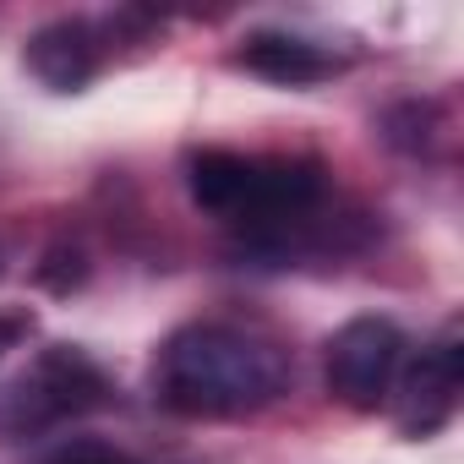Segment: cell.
Here are the masks:
<instances>
[{
    "label": "cell",
    "mask_w": 464,
    "mask_h": 464,
    "mask_svg": "<svg viewBox=\"0 0 464 464\" xmlns=\"http://www.w3.org/2000/svg\"><path fill=\"white\" fill-rule=\"evenodd\" d=\"M285 393V355L241 328L191 323L159 350V399L175 415H252Z\"/></svg>",
    "instance_id": "cell-1"
},
{
    "label": "cell",
    "mask_w": 464,
    "mask_h": 464,
    "mask_svg": "<svg viewBox=\"0 0 464 464\" xmlns=\"http://www.w3.org/2000/svg\"><path fill=\"white\" fill-rule=\"evenodd\" d=\"M55 464H137V459H126L115 448H99V442H77V448L55 453Z\"/></svg>",
    "instance_id": "cell-8"
},
{
    "label": "cell",
    "mask_w": 464,
    "mask_h": 464,
    "mask_svg": "<svg viewBox=\"0 0 464 464\" xmlns=\"http://www.w3.org/2000/svg\"><path fill=\"white\" fill-rule=\"evenodd\" d=\"M404 361V339L388 317H355L328 339V393L350 410H377Z\"/></svg>",
    "instance_id": "cell-3"
},
{
    "label": "cell",
    "mask_w": 464,
    "mask_h": 464,
    "mask_svg": "<svg viewBox=\"0 0 464 464\" xmlns=\"http://www.w3.org/2000/svg\"><path fill=\"white\" fill-rule=\"evenodd\" d=\"M28 66L50 88L72 93V88H82L99 72V44H93V34L82 23H50V28H39L28 39Z\"/></svg>",
    "instance_id": "cell-5"
},
{
    "label": "cell",
    "mask_w": 464,
    "mask_h": 464,
    "mask_svg": "<svg viewBox=\"0 0 464 464\" xmlns=\"http://www.w3.org/2000/svg\"><path fill=\"white\" fill-rule=\"evenodd\" d=\"M99 399H104L99 366L82 350L55 344L50 355H39V366L28 377H17L12 388H0V431H34V426L66 420L77 410H93Z\"/></svg>",
    "instance_id": "cell-2"
},
{
    "label": "cell",
    "mask_w": 464,
    "mask_h": 464,
    "mask_svg": "<svg viewBox=\"0 0 464 464\" xmlns=\"http://www.w3.org/2000/svg\"><path fill=\"white\" fill-rule=\"evenodd\" d=\"M6 344H12V328H6V323H0V350H6Z\"/></svg>",
    "instance_id": "cell-9"
},
{
    "label": "cell",
    "mask_w": 464,
    "mask_h": 464,
    "mask_svg": "<svg viewBox=\"0 0 464 464\" xmlns=\"http://www.w3.org/2000/svg\"><path fill=\"white\" fill-rule=\"evenodd\" d=\"M241 66H246V72H257V77H268V82H290V88L317 82V77H328V72H334V61H328L317 44L290 39V34H257V39H246Z\"/></svg>",
    "instance_id": "cell-6"
},
{
    "label": "cell",
    "mask_w": 464,
    "mask_h": 464,
    "mask_svg": "<svg viewBox=\"0 0 464 464\" xmlns=\"http://www.w3.org/2000/svg\"><path fill=\"white\" fill-rule=\"evenodd\" d=\"M252 169L257 159H241V153H224V148H208L191 159V197L224 218H236L246 191H252Z\"/></svg>",
    "instance_id": "cell-7"
},
{
    "label": "cell",
    "mask_w": 464,
    "mask_h": 464,
    "mask_svg": "<svg viewBox=\"0 0 464 464\" xmlns=\"http://www.w3.org/2000/svg\"><path fill=\"white\" fill-rule=\"evenodd\" d=\"M459 377H464V361H459V334H442L437 344L420 350V361L410 366L404 377V431H437L448 415H453V399H459Z\"/></svg>",
    "instance_id": "cell-4"
}]
</instances>
